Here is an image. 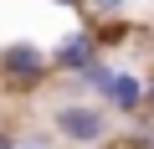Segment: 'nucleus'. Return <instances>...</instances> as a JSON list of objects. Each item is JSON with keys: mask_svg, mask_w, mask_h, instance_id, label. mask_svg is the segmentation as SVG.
<instances>
[{"mask_svg": "<svg viewBox=\"0 0 154 149\" xmlns=\"http://www.w3.org/2000/svg\"><path fill=\"white\" fill-rule=\"evenodd\" d=\"M144 88H149V93H144V108L154 113V72H149V77H144Z\"/></svg>", "mask_w": 154, "mask_h": 149, "instance_id": "7", "label": "nucleus"}, {"mask_svg": "<svg viewBox=\"0 0 154 149\" xmlns=\"http://www.w3.org/2000/svg\"><path fill=\"white\" fill-rule=\"evenodd\" d=\"M0 149H16V134H5V129H0Z\"/></svg>", "mask_w": 154, "mask_h": 149, "instance_id": "8", "label": "nucleus"}, {"mask_svg": "<svg viewBox=\"0 0 154 149\" xmlns=\"http://www.w3.org/2000/svg\"><path fill=\"white\" fill-rule=\"evenodd\" d=\"M57 5H72V0H57Z\"/></svg>", "mask_w": 154, "mask_h": 149, "instance_id": "9", "label": "nucleus"}, {"mask_svg": "<svg viewBox=\"0 0 154 149\" xmlns=\"http://www.w3.org/2000/svg\"><path fill=\"white\" fill-rule=\"evenodd\" d=\"M93 62H103L98 57V36L82 26V31H67L62 41H57V51H51V67L57 72H88Z\"/></svg>", "mask_w": 154, "mask_h": 149, "instance_id": "3", "label": "nucleus"}, {"mask_svg": "<svg viewBox=\"0 0 154 149\" xmlns=\"http://www.w3.org/2000/svg\"><path fill=\"white\" fill-rule=\"evenodd\" d=\"M51 129L67 144H103L108 129H113V118L98 103H88V98H62V108L51 113Z\"/></svg>", "mask_w": 154, "mask_h": 149, "instance_id": "1", "label": "nucleus"}, {"mask_svg": "<svg viewBox=\"0 0 154 149\" xmlns=\"http://www.w3.org/2000/svg\"><path fill=\"white\" fill-rule=\"evenodd\" d=\"M16 149H51V139L46 134H26V139H16Z\"/></svg>", "mask_w": 154, "mask_h": 149, "instance_id": "6", "label": "nucleus"}, {"mask_svg": "<svg viewBox=\"0 0 154 149\" xmlns=\"http://www.w3.org/2000/svg\"><path fill=\"white\" fill-rule=\"evenodd\" d=\"M51 51H41L36 41H11L5 51H0V77H5L11 88H36L51 77Z\"/></svg>", "mask_w": 154, "mask_h": 149, "instance_id": "2", "label": "nucleus"}, {"mask_svg": "<svg viewBox=\"0 0 154 149\" xmlns=\"http://www.w3.org/2000/svg\"><path fill=\"white\" fill-rule=\"evenodd\" d=\"M123 5H128V0H88V11H93V16H118Z\"/></svg>", "mask_w": 154, "mask_h": 149, "instance_id": "5", "label": "nucleus"}, {"mask_svg": "<svg viewBox=\"0 0 154 149\" xmlns=\"http://www.w3.org/2000/svg\"><path fill=\"white\" fill-rule=\"evenodd\" d=\"M144 93H149V88H144V77H134V72H118V67H113L108 88H103V98H108L118 113H139V108H144Z\"/></svg>", "mask_w": 154, "mask_h": 149, "instance_id": "4", "label": "nucleus"}]
</instances>
